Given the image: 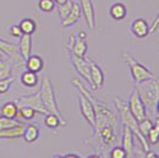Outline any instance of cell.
I'll use <instances>...</instances> for the list:
<instances>
[{"instance_id":"8992f818","label":"cell","mask_w":159,"mask_h":158,"mask_svg":"<svg viewBox=\"0 0 159 158\" xmlns=\"http://www.w3.org/2000/svg\"><path fill=\"white\" fill-rule=\"evenodd\" d=\"M70 62L75 70L77 72L80 76L86 81L89 86H92V79H90V63L87 57H79L76 55L70 53Z\"/></svg>"},{"instance_id":"277c9868","label":"cell","mask_w":159,"mask_h":158,"mask_svg":"<svg viewBox=\"0 0 159 158\" xmlns=\"http://www.w3.org/2000/svg\"><path fill=\"white\" fill-rule=\"evenodd\" d=\"M121 58L127 63V67H128L129 72H131V77H132L133 82L135 85L140 83V82H143V81H145L147 79L157 77L151 69H148L143 63H140L139 61L137 58H134L132 55H129V53H122L121 55Z\"/></svg>"},{"instance_id":"f35d334b","label":"cell","mask_w":159,"mask_h":158,"mask_svg":"<svg viewBox=\"0 0 159 158\" xmlns=\"http://www.w3.org/2000/svg\"><path fill=\"white\" fill-rule=\"evenodd\" d=\"M55 2H56V5H62V4H64V2H66L68 0H53Z\"/></svg>"},{"instance_id":"3957f363","label":"cell","mask_w":159,"mask_h":158,"mask_svg":"<svg viewBox=\"0 0 159 158\" xmlns=\"http://www.w3.org/2000/svg\"><path fill=\"white\" fill-rule=\"evenodd\" d=\"M39 93L42 101H43V104L45 106L48 113H53V114L58 115L60 118L64 119V117L62 115V113L60 112V108H58L56 92H55L52 82H51V80H50V77L48 75H44L43 79H42Z\"/></svg>"},{"instance_id":"8fae6325","label":"cell","mask_w":159,"mask_h":158,"mask_svg":"<svg viewBox=\"0 0 159 158\" xmlns=\"http://www.w3.org/2000/svg\"><path fill=\"white\" fill-rule=\"evenodd\" d=\"M80 5H81V11L82 16L84 17L86 23L89 30H95L96 25V16H95V6H94L93 0H80Z\"/></svg>"},{"instance_id":"60d3db41","label":"cell","mask_w":159,"mask_h":158,"mask_svg":"<svg viewBox=\"0 0 159 158\" xmlns=\"http://www.w3.org/2000/svg\"><path fill=\"white\" fill-rule=\"evenodd\" d=\"M4 57H5V56H4V55H2V53H0V59H2V58H4Z\"/></svg>"},{"instance_id":"1f68e13d","label":"cell","mask_w":159,"mask_h":158,"mask_svg":"<svg viewBox=\"0 0 159 158\" xmlns=\"http://www.w3.org/2000/svg\"><path fill=\"white\" fill-rule=\"evenodd\" d=\"M14 81L13 76H7V77H0V94H6L8 89L11 88Z\"/></svg>"},{"instance_id":"2e32d148","label":"cell","mask_w":159,"mask_h":158,"mask_svg":"<svg viewBox=\"0 0 159 158\" xmlns=\"http://www.w3.org/2000/svg\"><path fill=\"white\" fill-rule=\"evenodd\" d=\"M24 66L26 70L39 74L44 68V59L38 55H30L27 59L24 61Z\"/></svg>"},{"instance_id":"d590c367","label":"cell","mask_w":159,"mask_h":158,"mask_svg":"<svg viewBox=\"0 0 159 158\" xmlns=\"http://www.w3.org/2000/svg\"><path fill=\"white\" fill-rule=\"evenodd\" d=\"M53 157H82V155H80L77 152H66V153H57L53 155Z\"/></svg>"},{"instance_id":"f1b7e54d","label":"cell","mask_w":159,"mask_h":158,"mask_svg":"<svg viewBox=\"0 0 159 158\" xmlns=\"http://www.w3.org/2000/svg\"><path fill=\"white\" fill-rule=\"evenodd\" d=\"M12 61L10 58L7 59H0V77H7L11 75L12 72Z\"/></svg>"},{"instance_id":"4dcf8cb0","label":"cell","mask_w":159,"mask_h":158,"mask_svg":"<svg viewBox=\"0 0 159 158\" xmlns=\"http://www.w3.org/2000/svg\"><path fill=\"white\" fill-rule=\"evenodd\" d=\"M153 119H151L150 117H146L145 119H143V120H140L139 123H138V127H139V131L144 134V136H147V133L148 131L151 130V127L153 126Z\"/></svg>"},{"instance_id":"44dd1931","label":"cell","mask_w":159,"mask_h":158,"mask_svg":"<svg viewBox=\"0 0 159 158\" xmlns=\"http://www.w3.org/2000/svg\"><path fill=\"white\" fill-rule=\"evenodd\" d=\"M20 82H21L23 86L27 87V88L36 87L38 85V82H39L38 74L30 72V70H25V72H21V75H20Z\"/></svg>"},{"instance_id":"b9f144b4","label":"cell","mask_w":159,"mask_h":158,"mask_svg":"<svg viewBox=\"0 0 159 158\" xmlns=\"http://www.w3.org/2000/svg\"><path fill=\"white\" fill-rule=\"evenodd\" d=\"M158 83H159V81H158Z\"/></svg>"},{"instance_id":"ffe728a7","label":"cell","mask_w":159,"mask_h":158,"mask_svg":"<svg viewBox=\"0 0 159 158\" xmlns=\"http://www.w3.org/2000/svg\"><path fill=\"white\" fill-rule=\"evenodd\" d=\"M25 124H20L19 126H16L12 128L0 130V139H17L23 136V132L25 128Z\"/></svg>"},{"instance_id":"836d02e7","label":"cell","mask_w":159,"mask_h":158,"mask_svg":"<svg viewBox=\"0 0 159 158\" xmlns=\"http://www.w3.org/2000/svg\"><path fill=\"white\" fill-rule=\"evenodd\" d=\"M8 32H10V35H11L12 37H16V38H19L20 36L23 35L19 25H12V26L8 29Z\"/></svg>"},{"instance_id":"484cf974","label":"cell","mask_w":159,"mask_h":158,"mask_svg":"<svg viewBox=\"0 0 159 158\" xmlns=\"http://www.w3.org/2000/svg\"><path fill=\"white\" fill-rule=\"evenodd\" d=\"M56 8V2L53 0H39L38 10L43 13H51Z\"/></svg>"},{"instance_id":"ab89813d","label":"cell","mask_w":159,"mask_h":158,"mask_svg":"<svg viewBox=\"0 0 159 158\" xmlns=\"http://www.w3.org/2000/svg\"><path fill=\"white\" fill-rule=\"evenodd\" d=\"M156 112H157V115L159 114V101L157 102V106H156Z\"/></svg>"},{"instance_id":"f546056e","label":"cell","mask_w":159,"mask_h":158,"mask_svg":"<svg viewBox=\"0 0 159 158\" xmlns=\"http://www.w3.org/2000/svg\"><path fill=\"white\" fill-rule=\"evenodd\" d=\"M71 7H73V1L71 0H68L66 2L62 4V5H57V12H58L61 20L66 19V16L69 14L70 10H71Z\"/></svg>"},{"instance_id":"7a4b0ae2","label":"cell","mask_w":159,"mask_h":158,"mask_svg":"<svg viewBox=\"0 0 159 158\" xmlns=\"http://www.w3.org/2000/svg\"><path fill=\"white\" fill-rule=\"evenodd\" d=\"M113 100H114V106H115L116 111H118V113H119L121 124L128 126V127L132 130L134 137H135V139H138V142L141 144L143 149H144V151L146 152L147 150H150V149H151V147H150L151 145L148 144L147 138H146L145 136L139 131L138 121H137L135 118L132 115V113L129 112L128 106H127V101H124V100L118 98V96H116V98H114Z\"/></svg>"},{"instance_id":"9c48e42d","label":"cell","mask_w":159,"mask_h":158,"mask_svg":"<svg viewBox=\"0 0 159 158\" xmlns=\"http://www.w3.org/2000/svg\"><path fill=\"white\" fill-rule=\"evenodd\" d=\"M17 101H18V105L21 106H29L33 108L34 111L39 114H43L45 115L48 113L45 106L42 101V98H40V93L37 92L32 94V95H26V96H18L17 98Z\"/></svg>"},{"instance_id":"4fadbf2b","label":"cell","mask_w":159,"mask_h":158,"mask_svg":"<svg viewBox=\"0 0 159 158\" xmlns=\"http://www.w3.org/2000/svg\"><path fill=\"white\" fill-rule=\"evenodd\" d=\"M0 53L6 58L11 59L12 62H21L23 61L19 51H18V45L4 40V38H0Z\"/></svg>"},{"instance_id":"7402d4cb","label":"cell","mask_w":159,"mask_h":158,"mask_svg":"<svg viewBox=\"0 0 159 158\" xmlns=\"http://www.w3.org/2000/svg\"><path fill=\"white\" fill-rule=\"evenodd\" d=\"M18 112H19V107H18V104L14 101L6 102L5 105L0 107V115L6 118H17Z\"/></svg>"},{"instance_id":"30bf717a","label":"cell","mask_w":159,"mask_h":158,"mask_svg":"<svg viewBox=\"0 0 159 158\" xmlns=\"http://www.w3.org/2000/svg\"><path fill=\"white\" fill-rule=\"evenodd\" d=\"M89 59V63H90V79H92V86L90 89L95 92V91H99L103 87L105 83V72L103 69L92 58Z\"/></svg>"},{"instance_id":"ac0fdd59","label":"cell","mask_w":159,"mask_h":158,"mask_svg":"<svg viewBox=\"0 0 159 158\" xmlns=\"http://www.w3.org/2000/svg\"><path fill=\"white\" fill-rule=\"evenodd\" d=\"M40 136V128L36 124H29L25 126L24 132H23V139L27 144H32L34 142H37Z\"/></svg>"},{"instance_id":"5b68a950","label":"cell","mask_w":159,"mask_h":158,"mask_svg":"<svg viewBox=\"0 0 159 158\" xmlns=\"http://www.w3.org/2000/svg\"><path fill=\"white\" fill-rule=\"evenodd\" d=\"M127 106H128L129 112L132 113V115L135 118V120L138 123L147 117L145 105H144L141 96H140L139 92H138V89L135 87H133L131 89V92H129L128 99H127Z\"/></svg>"},{"instance_id":"8d00e7d4","label":"cell","mask_w":159,"mask_h":158,"mask_svg":"<svg viewBox=\"0 0 159 158\" xmlns=\"http://www.w3.org/2000/svg\"><path fill=\"white\" fill-rule=\"evenodd\" d=\"M144 157L146 158H150V157H159V153H157L156 151H152L151 149L150 150H147V151L145 152V156Z\"/></svg>"},{"instance_id":"e575fe53","label":"cell","mask_w":159,"mask_h":158,"mask_svg":"<svg viewBox=\"0 0 159 158\" xmlns=\"http://www.w3.org/2000/svg\"><path fill=\"white\" fill-rule=\"evenodd\" d=\"M159 26V11L157 16H156V18L153 19L152 24H150V35H153V33L156 32V30L158 29Z\"/></svg>"},{"instance_id":"cb8c5ba5","label":"cell","mask_w":159,"mask_h":158,"mask_svg":"<svg viewBox=\"0 0 159 158\" xmlns=\"http://www.w3.org/2000/svg\"><path fill=\"white\" fill-rule=\"evenodd\" d=\"M18 25L23 35H32L37 30V23L31 18H23Z\"/></svg>"},{"instance_id":"d6a6232c","label":"cell","mask_w":159,"mask_h":158,"mask_svg":"<svg viewBox=\"0 0 159 158\" xmlns=\"http://www.w3.org/2000/svg\"><path fill=\"white\" fill-rule=\"evenodd\" d=\"M107 156L111 158H125L126 157V151L124 150V147L121 145H114L111 151L107 153Z\"/></svg>"},{"instance_id":"4316f807","label":"cell","mask_w":159,"mask_h":158,"mask_svg":"<svg viewBox=\"0 0 159 158\" xmlns=\"http://www.w3.org/2000/svg\"><path fill=\"white\" fill-rule=\"evenodd\" d=\"M18 107H19L18 117H19V118L25 119V120H31V119H33L34 118V115H36V113H37L33 108L29 107V106L18 105Z\"/></svg>"},{"instance_id":"9a60e30c","label":"cell","mask_w":159,"mask_h":158,"mask_svg":"<svg viewBox=\"0 0 159 158\" xmlns=\"http://www.w3.org/2000/svg\"><path fill=\"white\" fill-rule=\"evenodd\" d=\"M32 50V37L31 35H21L19 37V43H18V51L23 61L27 59V57L31 55Z\"/></svg>"},{"instance_id":"6da1fadb","label":"cell","mask_w":159,"mask_h":158,"mask_svg":"<svg viewBox=\"0 0 159 158\" xmlns=\"http://www.w3.org/2000/svg\"><path fill=\"white\" fill-rule=\"evenodd\" d=\"M158 77L147 79L140 83L135 85V88L138 89L141 100L145 105L147 117L154 119L157 117L156 112V106L159 101V83Z\"/></svg>"},{"instance_id":"7c38bea8","label":"cell","mask_w":159,"mask_h":158,"mask_svg":"<svg viewBox=\"0 0 159 158\" xmlns=\"http://www.w3.org/2000/svg\"><path fill=\"white\" fill-rule=\"evenodd\" d=\"M129 31L133 37L143 40L150 36V24L144 18H135L129 24Z\"/></svg>"},{"instance_id":"603a6c76","label":"cell","mask_w":159,"mask_h":158,"mask_svg":"<svg viewBox=\"0 0 159 158\" xmlns=\"http://www.w3.org/2000/svg\"><path fill=\"white\" fill-rule=\"evenodd\" d=\"M68 50L71 53H74V55L79 56V57H86V53L88 51V45H87L86 40H79L76 37V40L73 43V45L70 46Z\"/></svg>"},{"instance_id":"ba28073f","label":"cell","mask_w":159,"mask_h":158,"mask_svg":"<svg viewBox=\"0 0 159 158\" xmlns=\"http://www.w3.org/2000/svg\"><path fill=\"white\" fill-rule=\"evenodd\" d=\"M120 143L124 150L126 151L127 158L134 157V145H135V137L132 130L128 126L121 124V133H120Z\"/></svg>"},{"instance_id":"d6986e66","label":"cell","mask_w":159,"mask_h":158,"mask_svg":"<svg viewBox=\"0 0 159 158\" xmlns=\"http://www.w3.org/2000/svg\"><path fill=\"white\" fill-rule=\"evenodd\" d=\"M66 119L60 118L58 115L53 114V113H47L44 115V125L47 126L48 128H51V130H56L60 126H66Z\"/></svg>"},{"instance_id":"5bb4252c","label":"cell","mask_w":159,"mask_h":158,"mask_svg":"<svg viewBox=\"0 0 159 158\" xmlns=\"http://www.w3.org/2000/svg\"><path fill=\"white\" fill-rule=\"evenodd\" d=\"M82 17V11H81V5L80 2H74L73 1V7L70 10L69 14L66 16V19L61 20V26L62 27H71L75 25L80 18Z\"/></svg>"},{"instance_id":"52a82bcc","label":"cell","mask_w":159,"mask_h":158,"mask_svg":"<svg viewBox=\"0 0 159 158\" xmlns=\"http://www.w3.org/2000/svg\"><path fill=\"white\" fill-rule=\"evenodd\" d=\"M79 106H80V112L82 114V117L84 118V120L88 123V125L90 126V128L93 131L94 126H95V111H94V106L90 100L80 92H79Z\"/></svg>"},{"instance_id":"83f0119b","label":"cell","mask_w":159,"mask_h":158,"mask_svg":"<svg viewBox=\"0 0 159 158\" xmlns=\"http://www.w3.org/2000/svg\"><path fill=\"white\" fill-rule=\"evenodd\" d=\"M23 123H19L16 118H6L0 115V130H6V128H12L16 126H19Z\"/></svg>"},{"instance_id":"74e56055","label":"cell","mask_w":159,"mask_h":158,"mask_svg":"<svg viewBox=\"0 0 159 158\" xmlns=\"http://www.w3.org/2000/svg\"><path fill=\"white\" fill-rule=\"evenodd\" d=\"M79 40H87V37H88V33L86 32V31H80L79 33H77V36H76Z\"/></svg>"},{"instance_id":"d4e9b609","label":"cell","mask_w":159,"mask_h":158,"mask_svg":"<svg viewBox=\"0 0 159 158\" xmlns=\"http://www.w3.org/2000/svg\"><path fill=\"white\" fill-rule=\"evenodd\" d=\"M146 138H147L148 144L152 145V146L158 144L159 143V124L158 123H154V124H153V126L151 127V130L147 133Z\"/></svg>"},{"instance_id":"e0dca14e","label":"cell","mask_w":159,"mask_h":158,"mask_svg":"<svg viewBox=\"0 0 159 158\" xmlns=\"http://www.w3.org/2000/svg\"><path fill=\"white\" fill-rule=\"evenodd\" d=\"M109 16L114 20H124L127 17V6L126 4L121 1H115L109 6Z\"/></svg>"}]
</instances>
